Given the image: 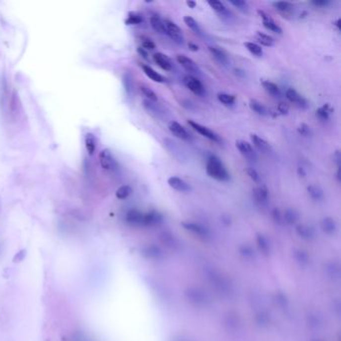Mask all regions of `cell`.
<instances>
[{"mask_svg":"<svg viewBox=\"0 0 341 341\" xmlns=\"http://www.w3.org/2000/svg\"><path fill=\"white\" fill-rule=\"evenodd\" d=\"M206 172L209 177L221 181L226 182L230 179V175L224 166L221 159L216 155H210L207 163H206Z\"/></svg>","mask_w":341,"mask_h":341,"instance_id":"cell-1","label":"cell"},{"mask_svg":"<svg viewBox=\"0 0 341 341\" xmlns=\"http://www.w3.org/2000/svg\"><path fill=\"white\" fill-rule=\"evenodd\" d=\"M98 159H99V163H100V166L102 167V169L109 171V172H113V171L117 170L118 163H117L115 157L113 156L111 150L103 149L99 153Z\"/></svg>","mask_w":341,"mask_h":341,"instance_id":"cell-2","label":"cell"},{"mask_svg":"<svg viewBox=\"0 0 341 341\" xmlns=\"http://www.w3.org/2000/svg\"><path fill=\"white\" fill-rule=\"evenodd\" d=\"M188 124L191 126V128H193L197 133H199L200 135H202L203 137H205L213 142H220V137L219 135L216 134L214 131H212L211 129H209L208 127L204 126L200 123H197L193 120H188Z\"/></svg>","mask_w":341,"mask_h":341,"instance_id":"cell-3","label":"cell"},{"mask_svg":"<svg viewBox=\"0 0 341 341\" xmlns=\"http://www.w3.org/2000/svg\"><path fill=\"white\" fill-rule=\"evenodd\" d=\"M163 22L165 25L166 35H168L176 43L182 44L184 42V36H183L182 30L180 29V27L176 23H174L173 21H171L169 19H165V20H163Z\"/></svg>","mask_w":341,"mask_h":341,"instance_id":"cell-4","label":"cell"},{"mask_svg":"<svg viewBox=\"0 0 341 341\" xmlns=\"http://www.w3.org/2000/svg\"><path fill=\"white\" fill-rule=\"evenodd\" d=\"M183 83L195 95L201 96V95H203L204 93H205V88H204V86L201 83V81L198 78H196L195 76H193V75L188 74V75L184 76Z\"/></svg>","mask_w":341,"mask_h":341,"instance_id":"cell-5","label":"cell"},{"mask_svg":"<svg viewBox=\"0 0 341 341\" xmlns=\"http://www.w3.org/2000/svg\"><path fill=\"white\" fill-rule=\"evenodd\" d=\"M176 60L177 62L184 68V69L190 73V75L198 74L200 73V69L195 61H193L191 58L184 54H178L176 55Z\"/></svg>","mask_w":341,"mask_h":341,"instance_id":"cell-6","label":"cell"},{"mask_svg":"<svg viewBox=\"0 0 341 341\" xmlns=\"http://www.w3.org/2000/svg\"><path fill=\"white\" fill-rule=\"evenodd\" d=\"M286 98L293 103L295 106H297L298 108L301 109H306L308 107V101L306 100V98H304L301 94H299L295 89L293 88H288L286 90Z\"/></svg>","mask_w":341,"mask_h":341,"instance_id":"cell-7","label":"cell"},{"mask_svg":"<svg viewBox=\"0 0 341 341\" xmlns=\"http://www.w3.org/2000/svg\"><path fill=\"white\" fill-rule=\"evenodd\" d=\"M237 149L239 150V152L248 160L250 161H255L257 159V155L256 152L254 151L252 145L245 141V140H237L235 143Z\"/></svg>","mask_w":341,"mask_h":341,"instance_id":"cell-8","label":"cell"},{"mask_svg":"<svg viewBox=\"0 0 341 341\" xmlns=\"http://www.w3.org/2000/svg\"><path fill=\"white\" fill-rule=\"evenodd\" d=\"M258 14L262 18L263 26L266 29H268V30H270L272 32H274V33H277V34H282V28L275 22L274 19H272L267 13H265L262 10H258Z\"/></svg>","mask_w":341,"mask_h":341,"instance_id":"cell-9","label":"cell"},{"mask_svg":"<svg viewBox=\"0 0 341 341\" xmlns=\"http://www.w3.org/2000/svg\"><path fill=\"white\" fill-rule=\"evenodd\" d=\"M168 128L174 136L182 140H188L190 137L187 130L177 121H170V123L168 124Z\"/></svg>","mask_w":341,"mask_h":341,"instance_id":"cell-10","label":"cell"},{"mask_svg":"<svg viewBox=\"0 0 341 341\" xmlns=\"http://www.w3.org/2000/svg\"><path fill=\"white\" fill-rule=\"evenodd\" d=\"M167 183L171 188L179 192H188L190 190V185L185 180L177 176L169 177L167 180Z\"/></svg>","mask_w":341,"mask_h":341,"instance_id":"cell-11","label":"cell"},{"mask_svg":"<svg viewBox=\"0 0 341 341\" xmlns=\"http://www.w3.org/2000/svg\"><path fill=\"white\" fill-rule=\"evenodd\" d=\"M253 198L256 203L266 204L268 201V189L264 184H260L253 189Z\"/></svg>","mask_w":341,"mask_h":341,"instance_id":"cell-12","label":"cell"},{"mask_svg":"<svg viewBox=\"0 0 341 341\" xmlns=\"http://www.w3.org/2000/svg\"><path fill=\"white\" fill-rule=\"evenodd\" d=\"M143 107L152 117L156 119H162L164 116V111L162 110L160 106L155 104V102H152L146 99L143 101Z\"/></svg>","mask_w":341,"mask_h":341,"instance_id":"cell-13","label":"cell"},{"mask_svg":"<svg viewBox=\"0 0 341 341\" xmlns=\"http://www.w3.org/2000/svg\"><path fill=\"white\" fill-rule=\"evenodd\" d=\"M273 6L283 17H289L292 16L294 13V5L290 2L285 1H277L273 2Z\"/></svg>","mask_w":341,"mask_h":341,"instance_id":"cell-14","label":"cell"},{"mask_svg":"<svg viewBox=\"0 0 341 341\" xmlns=\"http://www.w3.org/2000/svg\"><path fill=\"white\" fill-rule=\"evenodd\" d=\"M154 62L161 68V69L165 71H170L172 69V63L168 56L161 52H157L153 55Z\"/></svg>","mask_w":341,"mask_h":341,"instance_id":"cell-15","label":"cell"},{"mask_svg":"<svg viewBox=\"0 0 341 341\" xmlns=\"http://www.w3.org/2000/svg\"><path fill=\"white\" fill-rule=\"evenodd\" d=\"M250 138H251V141L253 143V145L260 151V152H263V153H266V152H269L270 151V145L269 143L263 139L261 136L255 134V133H251L250 134Z\"/></svg>","mask_w":341,"mask_h":341,"instance_id":"cell-16","label":"cell"},{"mask_svg":"<svg viewBox=\"0 0 341 341\" xmlns=\"http://www.w3.org/2000/svg\"><path fill=\"white\" fill-rule=\"evenodd\" d=\"M209 51L211 53V55L213 56V58L220 64L222 65H226L229 61L228 59V55L226 54V52L220 48V47H217V46H209Z\"/></svg>","mask_w":341,"mask_h":341,"instance_id":"cell-17","label":"cell"},{"mask_svg":"<svg viewBox=\"0 0 341 341\" xmlns=\"http://www.w3.org/2000/svg\"><path fill=\"white\" fill-rule=\"evenodd\" d=\"M142 67V70L144 72V74L150 78L152 81L154 82H157V83H163L165 81V78L160 74L158 73L156 70H154L152 67H150L149 65H145V64H142L141 65Z\"/></svg>","mask_w":341,"mask_h":341,"instance_id":"cell-18","label":"cell"},{"mask_svg":"<svg viewBox=\"0 0 341 341\" xmlns=\"http://www.w3.org/2000/svg\"><path fill=\"white\" fill-rule=\"evenodd\" d=\"M249 107L252 111H254L256 114H258L260 116H266L270 113L269 110L267 109V107L263 103H261L260 101H258L256 99H250Z\"/></svg>","mask_w":341,"mask_h":341,"instance_id":"cell-19","label":"cell"},{"mask_svg":"<svg viewBox=\"0 0 341 341\" xmlns=\"http://www.w3.org/2000/svg\"><path fill=\"white\" fill-rule=\"evenodd\" d=\"M333 109L331 108L329 103L323 104L322 106H320L319 108H317L316 110V117L320 120V121H328L330 118V114L332 113Z\"/></svg>","mask_w":341,"mask_h":341,"instance_id":"cell-20","label":"cell"},{"mask_svg":"<svg viewBox=\"0 0 341 341\" xmlns=\"http://www.w3.org/2000/svg\"><path fill=\"white\" fill-rule=\"evenodd\" d=\"M261 84L263 86V88L265 89V91L267 93H269L270 95L277 97L280 95V88L278 87V85L274 82L269 81V80H262Z\"/></svg>","mask_w":341,"mask_h":341,"instance_id":"cell-21","label":"cell"},{"mask_svg":"<svg viewBox=\"0 0 341 341\" xmlns=\"http://www.w3.org/2000/svg\"><path fill=\"white\" fill-rule=\"evenodd\" d=\"M84 144L85 148L88 152L89 155H93L95 150H96V138L94 134L92 133H87L84 137Z\"/></svg>","mask_w":341,"mask_h":341,"instance_id":"cell-22","label":"cell"},{"mask_svg":"<svg viewBox=\"0 0 341 341\" xmlns=\"http://www.w3.org/2000/svg\"><path fill=\"white\" fill-rule=\"evenodd\" d=\"M150 24H151V27L153 28V30L155 32H157L159 34H166L164 22L157 15H153L150 17Z\"/></svg>","mask_w":341,"mask_h":341,"instance_id":"cell-23","label":"cell"},{"mask_svg":"<svg viewBox=\"0 0 341 341\" xmlns=\"http://www.w3.org/2000/svg\"><path fill=\"white\" fill-rule=\"evenodd\" d=\"M126 220L130 223H143L144 221V214L140 211L132 209L127 212L126 214Z\"/></svg>","mask_w":341,"mask_h":341,"instance_id":"cell-24","label":"cell"},{"mask_svg":"<svg viewBox=\"0 0 341 341\" xmlns=\"http://www.w3.org/2000/svg\"><path fill=\"white\" fill-rule=\"evenodd\" d=\"M208 5L217 13L222 14V15H226L228 14V10L227 7L224 5L223 2L218 1V0H211V1H208Z\"/></svg>","mask_w":341,"mask_h":341,"instance_id":"cell-25","label":"cell"},{"mask_svg":"<svg viewBox=\"0 0 341 341\" xmlns=\"http://www.w3.org/2000/svg\"><path fill=\"white\" fill-rule=\"evenodd\" d=\"M307 191H308V194L309 196L313 199V200H321L323 198V191L322 189L318 186V185H314V184H311L307 187Z\"/></svg>","mask_w":341,"mask_h":341,"instance_id":"cell-26","label":"cell"},{"mask_svg":"<svg viewBox=\"0 0 341 341\" xmlns=\"http://www.w3.org/2000/svg\"><path fill=\"white\" fill-rule=\"evenodd\" d=\"M256 39L263 46L271 47V46H273V44H274V39L273 38H272L271 36H269L268 34H265V33L259 32V31L256 33Z\"/></svg>","mask_w":341,"mask_h":341,"instance_id":"cell-27","label":"cell"},{"mask_svg":"<svg viewBox=\"0 0 341 341\" xmlns=\"http://www.w3.org/2000/svg\"><path fill=\"white\" fill-rule=\"evenodd\" d=\"M183 21L194 33H196L198 35H201L202 30H201L199 24L197 23V21L193 17H191V16H184Z\"/></svg>","mask_w":341,"mask_h":341,"instance_id":"cell-28","label":"cell"},{"mask_svg":"<svg viewBox=\"0 0 341 341\" xmlns=\"http://www.w3.org/2000/svg\"><path fill=\"white\" fill-rule=\"evenodd\" d=\"M244 46L251 54H253L255 56L259 57V56H262V54H263V50H262L261 46L259 44H257V43H254V42H251V41H247V42L244 43Z\"/></svg>","mask_w":341,"mask_h":341,"instance_id":"cell-29","label":"cell"},{"mask_svg":"<svg viewBox=\"0 0 341 341\" xmlns=\"http://www.w3.org/2000/svg\"><path fill=\"white\" fill-rule=\"evenodd\" d=\"M132 187L130 185H122L120 186L116 192H115V195L118 199L120 200H123V199H126L127 197H129L132 193Z\"/></svg>","mask_w":341,"mask_h":341,"instance_id":"cell-30","label":"cell"},{"mask_svg":"<svg viewBox=\"0 0 341 341\" xmlns=\"http://www.w3.org/2000/svg\"><path fill=\"white\" fill-rule=\"evenodd\" d=\"M217 98L222 104L227 105V106L233 105L235 103V100H236L235 96L232 94H229V93H218Z\"/></svg>","mask_w":341,"mask_h":341,"instance_id":"cell-31","label":"cell"},{"mask_svg":"<svg viewBox=\"0 0 341 341\" xmlns=\"http://www.w3.org/2000/svg\"><path fill=\"white\" fill-rule=\"evenodd\" d=\"M140 90L143 93V95L147 98V100L152 101V102H156L158 100L157 94L150 87H148L146 85H141L140 86Z\"/></svg>","mask_w":341,"mask_h":341,"instance_id":"cell-32","label":"cell"},{"mask_svg":"<svg viewBox=\"0 0 341 341\" xmlns=\"http://www.w3.org/2000/svg\"><path fill=\"white\" fill-rule=\"evenodd\" d=\"M142 21H143V18H142V16L140 14L135 13V12H131L128 15L125 23L127 25H137V24H140Z\"/></svg>","mask_w":341,"mask_h":341,"instance_id":"cell-33","label":"cell"},{"mask_svg":"<svg viewBox=\"0 0 341 341\" xmlns=\"http://www.w3.org/2000/svg\"><path fill=\"white\" fill-rule=\"evenodd\" d=\"M229 3L243 12H247L249 9L248 3L246 1H243V0H230Z\"/></svg>","mask_w":341,"mask_h":341,"instance_id":"cell-34","label":"cell"},{"mask_svg":"<svg viewBox=\"0 0 341 341\" xmlns=\"http://www.w3.org/2000/svg\"><path fill=\"white\" fill-rule=\"evenodd\" d=\"M298 133L302 136H305V137H308V136L311 135V129L310 126L307 125L306 123H301L297 129Z\"/></svg>","mask_w":341,"mask_h":341,"instance_id":"cell-35","label":"cell"},{"mask_svg":"<svg viewBox=\"0 0 341 341\" xmlns=\"http://www.w3.org/2000/svg\"><path fill=\"white\" fill-rule=\"evenodd\" d=\"M246 173L247 175L256 183H258L260 181V176L259 173L256 171V169H254L253 167H247L246 168Z\"/></svg>","mask_w":341,"mask_h":341,"instance_id":"cell-36","label":"cell"},{"mask_svg":"<svg viewBox=\"0 0 341 341\" xmlns=\"http://www.w3.org/2000/svg\"><path fill=\"white\" fill-rule=\"evenodd\" d=\"M141 47L148 51V50L155 49L156 45H155V43L151 39H149V38H142V46Z\"/></svg>","mask_w":341,"mask_h":341,"instance_id":"cell-37","label":"cell"},{"mask_svg":"<svg viewBox=\"0 0 341 341\" xmlns=\"http://www.w3.org/2000/svg\"><path fill=\"white\" fill-rule=\"evenodd\" d=\"M276 110H277L278 114L285 115V114H287L288 111H289V105H288L286 102H280V103L277 105Z\"/></svg>","mask_w":341,"mask_h":341,"instance_id":"cell-38","label":"cell"},{"mask_svg":"<svg viewBox=\"0 0 341 341\" xmlns=\"http://www.w3.org/2000/svg\"><path fill=\"white\" fill-rule=\"evenodd\" d=\"M330 3L331 1H329V0H314V1H311V4L316 7H326Z\"/></svg>","mask_w":341,"mask_h":341,"instance_id":"cell-39","label":"cell"},{"mask_svg":"<svg viewBox=\"0 0 341 341\" xmlns=\"http://www.w3.org/2000/svg\"><path fill=\"white\" fill-rule=\"evenodd\" d=\"M285 218L288 222H294L297 218L296 216V213L294 210H291V209H288L286 212H285Z\"/></svg>","mask_w":341,"mask_h":341,"instance_id":"cell-40","label":"cell"},{"mask_svg":"<svg viewBox=\"0 0 341 341\" xmlns=\"http://www.w3.org/2000/svg\"><path fill=\"white\" fill-rule=\"evenodd\" d=\"M137 52H138V54L142 57V58H144V59H148V52H147V50H145L144 48H142L141 46H139L138 48H137Z\"/></svg>","mask_w":341,"mask_h":341,"instance_id":"cell-41","label":"cell"},{"mask_svg":"<svg viewBox=\"0 0 341 341\" xmlns=\"http://www.w3.org/2000/svg\"><path fill=\"white\" fill-rule=\"evenodd\" d=\"M333 158L335 159V162H336V164H337V168H340V154H339V151H338V150L334 153Z\"/></svg>","mask_w":341,"mask_h":341,"instance_id":"cell-42","label":"cell"},{"mask_svg":"<svg viewBox=\"0 0 341 341\" xmlns=\"http://www.w3.org/2000/svg\"><path fill=\"white\" fill-rule=\"evenodd\" d=\"M297 173H298V175L300 176V177H305L306 176V171L304 170V168L301 166H299L298 168H297Z\"/></svg>","mask_w":341,"mask_h":341,"instance_id":"cell-43","label":"cell"},{"mask_svg":"<svg viewBox=\"0 0 341 341\" xmlns=\"http://www.w3.org/2000/svg\"><path fill=\"white\" fill-rule=\"evenodd\" d=\"M188 47H189V49H190L191 51H193V52L198 51V49H199L198 45H196V44H194V43H192V42H189V43H188Z\"/></svg>","mask_w":341,"mask_h":341,"instance_id":"cell-44","label":"cell"},{"mask_svg":"<svg viewBox=\"0 0 341 341\" xmlns=\"http://www.w3.org/2000/svg\"><path fill=\"white\" fill-rule=\"evenodd\" d=\"M186 4H187V6H188L189 8H191V9H193V8L196 7V2H195V1H192V0H188V1H186Z\"/></svg>","mask_w":341,"mask_h":341,"instance_id":"cell-45","label":"cell"},{"mask_svg":"<svg viewBox=\"0 0 341 341\" xmlns=\"http://www.w3.org/2000/svg\"><path fill=\"white\" fill-rule=\"evenodd\" d=\"M334 26L337 28L338 31L341 29V20H340V18H338V19L334 22Z\"/></svg>","mask_w":341,"mask_h":341,"instance_id":"cell-46","label":"cell"}]
</instances>
